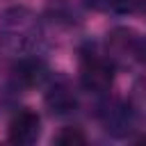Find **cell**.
<instances>
[{
	"instance_id": "5b68a950",
	"label": "cell",
	"mask_w": 146,
	"mask_h": 146,
	"mask_svg": "<svg viewBox=\"0 0 146 146\" xmlns=\"http://www.w3.org/2000/svg\"><path fill=\"white\" fill-rule=\"evenodd\" d=\"M11 75H14L16 87L32 89V87H43L52 73H50V68L43 59H39L34 52H30V55L18 57L16 66L11 68Z\"/></svg>"
},
{
	"instance_id": "7a4b0ae2",
	"label": "cell",
	"mask_w": 146,
	"mask_h": 146,
	"mask_svg": "<svg viewBox=\"0 0 146 146\" xmlns=\"http://www.w3.org/2000/svg\"><path fill=\"white\" fill-rule=\"evenodd\" d=\"M78 71H80V84L91 91V94H107L110 87L114 84V71L116 64L112 57L96 46H84L80 48L78 57Z\"/></svg>"
},
{
	"instance_id": "8992f818",
	"label": "cell",
	"mask_w": 146,
	"mask_h": 146,
	"mask_svg": "<svg viewBox=\"0 0 146 146\" xmlns=\"http://www.w3.org/2000/svg\"><path fill=\"white\" fill-rule=\"evenodd\" d=\"M98 119L103 128L114 137H123L132 128V112L121 100H103L98 107Z\"/></svg>"
},
{
	"instance_id": "3957f363",
	"label": "cell",
	"mask_w": 146,
	"mask_h": 146,
	"mask_svg": "<svg viewBox=\"0 0 146 146\" xmlns=\"http://www.w3.org/2000/svg\"><path fill=\"white\" fill-rule=\"evenodd\" d=\"M39 137H41V116L30 107L16 110L7 123V139L18 146H30L36 144Z\"/></svg>"
},
{
	"instance_id": "6da1fadb",
	"label": "cell",
	"mask_w": 146,
	"mask_h": 146,
	"mask_svg": "<svg viewBox=\"0 0 146 146\" xmlns=\"http://www.w3.org/2000/svg\"><path fill=\"white\" fill-rule=\"evenodd\" d=\"M41 39H43L41 18L30 7L14 5L0 14V48L2 50L16 57H23V55L36 52Z\"/></svg>"
},
{
	"instance_id": "52a82bcc",
	"label": "cell",
	"mask_w": 146,
	"mask_h": 146,
	"mask_svg": "<svg viewBox=\"0 0 146 146\" xmlns=\"http://www.w3.org/2000/svg\"><path fill=\"white\" fill-rule=\"evenodd\" d=\"M46 14L59 23V25H75L80 14H78V7L71 2V0H48L46 5Z\"/></svg>"
},
{
	"instance_id": "277c9868",
	"label": "cell",
	"mask_w": 146,
	"mask_h": 146,
	"mask_svg": "<svg viewBox=\"0 0 146 146\" xmlns=\"http://www.w3.org/2000/svg\"><path fill=\"white\" fill-rule=\"evenodd\" d=\"M46 107L55 116H68L78 110V94L66 78L50 75L46 82Z\"/></svg>"
},
{
	"instance_id": "ba28073f",
	"label": "cell",
	"mask_w": 146,
	"mask_h": 146,
	"mask_svg": "<svg viewBox=\"0 0 146 146\" xmlns=\"http://www.w3.org/2000/svg\"><path fill=\"white\" fill-rule=\"evenodd\" d=\"M52 141L59 146H82V144H87V135L80 128H62Z\"/></svg>"
}]
</instances>
